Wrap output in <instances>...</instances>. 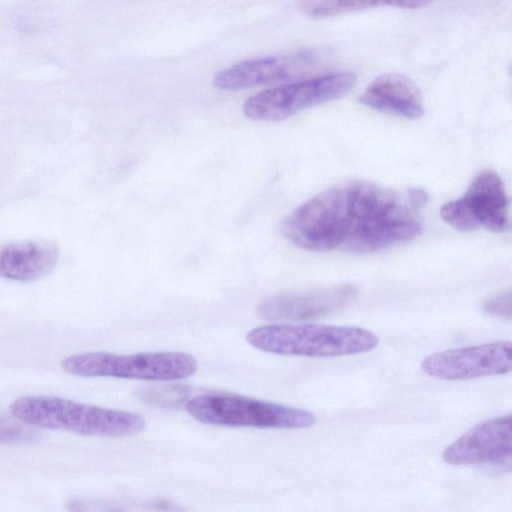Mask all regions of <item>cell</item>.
<instances>
[{
  "label": "cell",
  "instance_id": "cell-8",
  "mask_svg": "<svg viewBox=\"0 0 512 512\" xmlns=\"http://www.w3.org/2000/svg\"><path fill=\"white\" fill-rule=\"evenodd\" d=\"M322 59V54L315 49L250 59L219 71L213 78V85L233 91L294 81L316 70Z\"/></svg>",
  "mask_w": 512,
  "mask_h": 512
},
{
  "label": "cell",
  "instance_id": "cell-15",
  "mask_svg": "<svg viewBox=\"0 0 512 512\" xmlns=\"http://www.w3.org/2000/svg\"><path fill=\"white\" fill-rule=\"evenodd\" d=\"M38 437L36 431L26 426L0 419V444L31 442Z\"/></svg>",
  "mask_w": 512,
  "mask_h": 512
},
{
  "label": "cell",
  "instance_id": "cell-13",
  "mask_svg": "<svg viewBox=\"0 0 512 512\" xmlns=\"http://www.w3.org/2000/svg\"><path fill=\"white\" fill-rule=\"evenodd\" d=\"M58 250L43 241H28L5 245L0 249V276L31 282L47 275L56 265Z\"/></svg>",
  "mask_w": 512,
  "mask_h": 512
},
{
  "label": "cell",
  "instance_id": "cell-11",
  "mask_svg": "<svg viewBox=\"0 0 512 512\" xmlns=\"http://www.w3.org/2000/svg\"><path fill=\"white\" fill-rule=\"evenodd\" d=\"M355 294L351 285L277 294L259 304L258 314L270 321L318 318L344 308Z\"/></svg>",
  "mask_w": 512,
  "mask_h": 512
},
{
  "label": "cell",
  "instance_id": "cell-2",
  "mask_svg": "<svg viewBox=\"0 0 512 512\" xmlns=\"http://www.w3.org/2000/svg\"><path fill=\"white\" fill-rule=\"evenodd\" d=\"M11 415L27 426L80 435L126 437L145 430V419L135 413L79 403L47 395L23 396L9 406Z\"/></svg>",
  "mask_w": 512,
  "mask_h": 512
},
{
  "label": "cell",
  "instance_id": "cell-16",
  "mask_svg": "<svg viewBox=\"0 0 512 512\" xmlns=\"http://www.w3.org/2000/svg\"><path fill=\"white\" fill-rule=\"evenodd\" d=\"M483 309L488 314L510 320L512 315L511 290L508 289L488 299L484 303Z\"/></svg>",
  "mask_w": 512,
  "mask_h": 512
},
{
  "label": "cell",
  "instance_id": "cell-5",
  "mask_svg": "<svg viewBox=\"0 0 512 512\" xmlns=\"http://www.w3.org/2000/svg\"><path fill=\"white\" fill-rule=\"evenodd\" d=\"M61 366L65 372L81 377L174 381L192 376L198 363L194 356L183 352H85L66 357Z\"/></svg>",
  "mask_w": 512,
  "mask_h": 512
},
{
  "label": "cell",
  "instance_id": "cell-3",
  "mask_svg": "<svg viewBox=\"0 0 512 512\" xmlns=\"http://www.w3.org/2000/svg\"><path fill=\"white\" fill-rule=\"evenodd\" d=\"M246 340L267 353L305 357L365 353L379 342L373 332L361 327L320 324L264 325L248 331Z\"/></svg>",
  "mask_w": 512,
  "mask_h": 512
},
{
  "label": "cell",
  "instance_id": "cell-7",
  "mask_svg": "<svg viewBox=\"0 0 512 512\" xmlns=\"http://www.w3.org/2000/svg\"><path fill=\"white\" fill-rule=\"evenodd\" d=\"M440 216L463 232L479 226L497 233L508 230L509 201L501 178L492 170L482 171L462 197L442 206Z\"/></svg>",
  "mask_w": 512,
  "mask_h": 512
},
{
  "label": "cell",
  "instance_id": "cell-10",
  "mask_svg": "<svg viewBox=\"0 0 512 512\" xmlns=\"http://www.w3.org/2000/svg\"><path fill=\"white\" fill-rule=\"evenodd\" d=\"M451 465H491L511 469L512 416L493 418L477 424L442 454Z\"/></svg>",
  "mask_w": 512,
  "mask_h": 512
},
{
  "label": "cell",
  "instance_id": "cell-1",
  "mask_svg": "<svg viewBox=\"0 0 512 512\" xmlns=\"http://www.w3.org/2000/svg\"><path fill=\"white\" fill-rule=\"evenodd\" d=\"M419 209L407 192L354 181L309 199L282 222L281 232L309 251L370 253L420 235Z\"/></svg>",
  "mask_w": 512,
  "mask_h": 512
},
{
  "label": "cell",
  "instance_id": "cell-6",
  "mask_svg": "<svg viewBox=\"0 0 512 512\" xmlns=\"http://www.w3.org/2000/svg\"><path fill=\"white\" fill-rule=\"evenodd\" d=\"M355 82L356 76L348 72L291 81L249 97L243 104V113L255 121H281L303 109L341 97Z\"/></svg>",
  "mask_w": 512,
  "mask_h": 512
},
{
  "label": "cell",
  "instance_id": "cell-14",
  "mask_svg": "<svg viewBox=\"0 0 512 512\" xmlns=\"http://www.w3.org/2000/svg\"><path fill=\"white\" fill-rule=\"evenodd\" d=\"M434 0H301V10L311 17H329L378 7L417 9Z\"/></svg>",
  "mask_w": 512,
  "mask_h": 512
},
{
  "label": "cell",
  "instance_id": "cell-9",
  "mask_svg": "<svg viewBox=\"0 0 512 512\" xmlns=\"http://www.w3.org/2000/svg\"><path fill=\"white\" fill-rule=\"evenodd\" d=\"M421 368L433 378L450 381L507 374L512 370V344L497 341L447 349L425 358Z\"/></svg>",
  "mask_w": 512,
  "mask_h": 512
},
{
  "label": "cell",
  "instance_id": "cell-4",
  "mask_svg": "<svg viewBox=\"0 0 512 512\" xmlns=\"http://www.w3.org/2000/svg\"><path fill=\"white\" fill-rule=\"evenodd\" d=\"M185 409L197 421L218 426L304 429L316 421L305 409L228 394L197 395Z\"/></svg>",
  "mask_w": 512,
  "mask_h": 512
},
{
  "label": "cell",
  "instance_id": "cell-12",
  "mask_svg": "<svg viewBox=\"0 0 512 512\" xmlns=\"http://www.w3.org/2000/svg\"><path fill=\"white\" fill-rule=\"evenodd\" d=\"M358 101L371 109L409 119L419 118L424 112L420 90L411 79L398 73L374 79Z\"/></svg>",
  "mask_w": 512,
  "mask_h": 512
}]
</instances>
